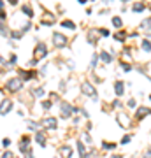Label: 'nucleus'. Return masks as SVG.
Listing matches in <instances>:
<instances>
[{"instance_id":"obj_1","label":"nucleus","mask_w":151,"mask_h":158,"mask_svg":"<svg viewBox=\"0 0 151 158\" xmlns=\"http://www.w3.org/2000/svg\"><path fill=\"white\" fill-rule=\"evenodd\" d=\"M116 120H118V123H120V127H123V128H130L132 125V121H130V118H128V114L127 113H123V111H120L118 114H116Z\"/></svg>"},{"instance_id":"obj_2","label":"nucleus","mask_w":151,"mask_h":158,"mask_svg":"<svg viewBox=\"0 0 151 158\" xmlns=\"http://www.w3.org/2000/svg\"><path fill=\"white\" fill-rule=\"evenodd\" d=\"M83 91H84L88 97H91L93 100L97 98V90L93 88V84H91V83H88V81H86V83H83Z\"/></svg>"},{"instance_id":"obj_3","label":"nucleus","mask_w":151,"mask_h":158,"mask_svg":"<svg viewBox=\"0 0 151 158\" xmlns=\"http://www.w3.org/2000/svg\"><path fill=\"white\" fill-rule=\"evenodd\" d=\"M151 114V109L150 107H139L137 111H135V120L137 121H141V120H144L146 116H150Z\"/></svg>"},{"instance_id":"obj_4","label":"nucleus","mask_w":151,"mask_h":158,"mask_svg":"<svg viewBox=\"0 0 151 158\" xmlns=\"http://www.w3.org/2000/svg\"><path fill=\"white\" fill-rule=\"evenodd\" d=\"M72 113H76V109L70 106V104H67V102H63L62 104V118H69Z\"/></svg>"},{"instance_id":"obj_5","label":"nucleus","mask_w":151,"mask_h":158,"mask_svg":"<svg viewBox=\"0 0 151 158\" xmlns=\"http://www.w3.org/2000/svg\"><path fill=\"white\" fill-rule=\"evenodd\" d=\"M46 53H47L46 46H44L42 42H39V44H37V47H35V60H40L42 56H46Z\"/></svg>"},{"instance_id":"obj_6","label":"nucleus","mask_w":151,"mask_h":158,"mask_svg":"<svg viewBox=\"0 0 151 158\" xmlns=\"http://www.w3.org/2000/svg\"><path fill=\"white\" fill-rule=\"evenodd\" d=\"M53 40H55V44H56L58 47H63V46H67V39H65L62 33H55V35H53Z\"/></svg>"},{"instance_id":"obj_7","label":"nucleus","mask_w":151,"mask_h":158,"mask_svg":"<svg viewBox=\"0 0 151 158\" xmlns=\"http://www.w3.org/2000/svg\"><path fill=\"white\" fill-rule=\"evenodd\" d=\"M114 93H116V97H123V93H125V83L123 81L114 83Z\"/></svg>"},{"instance_id":"obj_8","label":"nucleus","mask_w":151,"mask_h":158,"mask_svg":"<svg viewBox=\"0 0 151 158\" xmlns=\"http://www.w3.org/2000/svg\"><path fill=\"white\" fill-rule=\"evenodd\" d=\"M58 153H60V158H70L72 148H70V146H62V148L58 149Z\"/></svg>"},{"instance_id":"obj_9","label":"nucleus","mask_w":151,"mask_h":158,"mask_svg":"<svg viewBox=\"0 0 151 158\" xmlns=\"http://www.w3.org/2000/svg\"><path fill=\"white\" fill-rule=\"evenodd\" d=\"M42 125L46 127V128H56V118H46L44 121H42Z\"/></svg>"},{"instance_id":"obj_10","label":"nucleus","mask_w":151,"mask_h":158,"mask_svg":"<svg viewBox=\"0 0 151 158\" xmlns=\"http://www.w3.org/2000/svg\"><path fill=\"white\" fill-rule=\"evenodd\" d=\"M99 56H100V60H102L104 63H111V62H113V56H111V55H109L107 51H102V53H100Z\"/></svg>"},{"instance_id":"obj_11","label":"nucleus","mask_w":151,"mask_h":158,"mask_svg":"<svg viewBox=\"0 0 151 158\" xmlns=\"http://www.w3.org/2000/svg\"><path fill=\"white\" fill-rule=\"evenodd\" d=\"M144 9H146L144 2H135V4L132 5V11H134V12H141V11H144Z\"/></svg>"},{"instance_id":"obj_12","label":"nucleus","mask_w":151,"mask_h":158,"mask_svg":"<svg viewBox=\"0 0 151 158\" xmlns=\"http://www.w3.org/2000/svg\"><path fill=\"white\" fill-rule=\"evenodd\" d=\"M114 39H116V40H120V42H125V39H127V32H125V30L116 32V33H114Z\"/></svg>"},{"instance_id":"obj_13","label":"nucleus","mask_w":151,"mask_h":158,"mask_svg":"<svg viewBox=\"0 0 151 158\" xmlns=\"http://www.w3.org/2000/svg\"><path fill=\"white\" fill-rule=\"evenodd\" d=\"M141 47H142V51L151 53V42L148 40V39H142V40H141Z\"/></svg>"},{"instance_id":"obj_14","label":"nucleus","mask_w":151,"mask_h":158,"mask_svg":"<svg viewBox=\"0 0 151 158\" xmlns=\"http://www.w3.org/2000/svg\"><path fill=\"white\" fill-rule=\"evenodd\" d=\"M77 149H79V155L81 158H86V149H84V144L81 141H77Z\"/></svg>"},{"instance_id":"obj_15","label":"nucleus","mask_w":151,"mask_h":158,"mask_svg":"<svg viewBox=\"0 0 151 158\" xmlns=\"http://www.w3.org/2000/svg\"><path fill=\"white\" fill-rule=\"evenodd\" d=\"M9 88H11V90H19V88H21V83H19L18 79H12L11 84H9Z\"/></svg>"},{"instance_id":"obj_16","label":"nucleus","mask_w":151,"mask_h":158,"mask_svg":"<svg viewBox=\"0 0 151 158\" xmlns=\"http://www.w3.org/2000/svg\"><path fill=\"white\" fill-rule=\"evenodd\" d=\"M55 21V18L51 16V14H46V16H42V23H46V25H51Z\"/></svg>"},{"instance_id":"obj_17","label":"nucleus","mask_w":151,"mask_h":158,"mask_svg":"<svg viewBox=\"0 0 151 158\" xmlns=\"http://www.w3.org/2000/svg\"><path fill=\"white\" fill-rule=\"evenodd\" d=\"M37 142H39L40 146H44V144H46V135H44L42 132H39V134H37Z\"/></svg>"},{"instance_id":"obj_18","label":"nucleus","mask_w":151,"mask_h":158,"mask_svg":"<svg viewBox=\"0 0 151 158\" xmlns=\"http://www.w3.org/2000/svg\"><path fill=\"white\" fill-rule=\"evenodd\" d=\"M62 26H65V28H70V30H74V28H76V25H74L72 21H69V19L62 21Z\"/></svg>"},{"instance_id":"obj_19","label":"nucleus","mask_w":151,"mask_h":158,"mask_svg":"<svg viewBox=\"0 0 151 158\" xmlns=\"http://www.w3.org/2000/svg\"><path fill=\"white\" fill-rule=\"evenodd\" d=\"M114 148H116L114 142H106V141L102 142V149H114Z\"/></svg>"},{"instance_id":"obj_20","label":"nucleus","mask_w":151,"mask_h":158,"mask_svg":"<svg viewBox=\"0 0 151 158\" xmlns=\"http://www.w3.org/2000/svg\"><path fill=\"white\" fill-rule=\"evenodd\" d=\"M113 25H114L116 28H121V25H123V23H121V19H120L118 16H114V18H113Z\"/></svg>"},{"instance_id":"obj_21","label":"nucleus","mask_w":151,"mask_h":158,"mask_svg":"<svg viewBox=\"0 0 151 158\" xmlns=\"http://www.w3.org/2000/svg\"><path fill=\"white\" fill-rule=\"evenodd\" d=\"M23 12H25L26 16H32V14H33V11H32V7H28V5H25V7H23Z\"/></svg>"},{"instance_id":"obj_22","label":"nucleus","mask_w":151,"mask_h":158,"mask_svg":"<svg viewBox=\"0 0 151 158\" xmlns=\"http://www.w3.org/2000/svg\"><path fill=\"white\" fill-rule=\"evenodd\" d=\"M121 67H123V70H125V72H130V70H132V65H130V63L121 62Z\"/></svg>"},{"instance_id":"obj_23","label":"nucleus","mask_w":151,"mask_h":158,"mask_svg":"<svg viewBox=\"0 0 151 158\" xmlns=\"http://www.w3.org/2000/svg\"><path fill=\"white\" fill-rule=\"evenodd\" d=\"M132 141V135L128 134V135H123V139H121V144H128Z\"/></svg>"},{"instance_id":"obj_24","label":"nucleus","mask_w":151,"mask_h":158,"mask_svg":"<svg viewBox=\"0 0 151 158\" xmlns=\"http://www.w3.org/2000/svg\"><path fill=\"white\" fill-rule=\"evenodd\" d=\"M33 93H35L37 97H44V90H42V88H37V90H33Z\"/></svg>"},{"instance_id":"obj_25","label":"nucleus","mask_w":151,"mask_h":158,"mask_svg":"<svg viewBox=\"0 0 151 158\" xmlns=\"http://www.w3.org/2000/svg\"><path fill=\"white\" fill-rule=\"evenodd\" d=\"M127 106H128V107H130V109H134V107H135V100H134V98H130V100H128V104H127Z\"/></svg>"},{"instance_id":"obj_26","label":"nucleus","mask_w":151,"mask_h":158,"mask_svg":"<svg viewBox=\"0 0 151 158\" xmlns=\"http://www.w3.org/2000/svg\"><path fill=\"white\" fill-rule=\"evenodd\" d=\"M142 158H151V149H148V151H144V155H142Z\"/></svg>"},{"instance_id":"obj_27","label":"nucleus","mask_w":151,"mask_h":158,"mask_svg":"<svg viewBox=\"0 0 151 158\" xmlns=\"http://www.w3.org/2000/svg\"><path fill=\"white\" fill-rule=\"evenodd\" d=\"M83 139H84L86 142H91V139H90V135H88V134H83Z\"/></svg>"},{"instance_id":"obj_28","label":"nucleus","mask_w":151,"mask_h":158,"mask_svg":"<svg viewBox=\"0 0 151 158\" xmlns=\"http://www.w3.org/2000/svg\"><path fill=\"white\" fill-rule=\"evenodd\" d=\"M42 107H44V109H49V107H51V102H44Z\"/></svg>"},{"instance_id":"obj_29","label":"nucleus","mask_w":151,"mask_h":158,"mask_svg":"<svg viewBox=\"0 0 151 158\" xmlns=\"http://www.w3.org/2000/svg\"><path fill=\"white\" fill-rule=\"evenodd\" d=\"M100 35H104V37H107V35H109V32H107V30H100Z\"/></svg>"},{"instance_id":"obj_30","label":"nucleus","mask_w":151,"mask_h":158,"mask_svg":"<svg viewBox=\"0 0 151 158\" xmlns=\"http://www.w3.org/2000/svg\"><path fill=\"white\" fill-rule=\"evenodd\" d=\"M111 158H123V157H121V155H113Z\"/></svg>"},{"instance_id":"obj_31","label":"nucleus","mask_w":151,"mask_h":158,"mask_svg":"<svg viewBox=\"0 0 151 158\" xmlns=\"http://www.w3.org/2000/svg\"><path fill=\"white\" fill-rule=\"evenodd\" d=\"M9 2H11V4H16V2H18V0H9Z\"/></svg>"},{"instance_id":"obj_32","label":"nucleus","mask_w":151,"mask_h":158,"mask_svg":"<svg viewBox=\"0 0 151 158\" xmlns=\"http://www.w3.org/2000/svg\"><path fill=\"white\" fill-rule=\"evenodd\" d=\"M79 2H81V4H84V2H86V0H79Z\"/></svg>"},{"instance_id":"obj_33","label":"nucleus","mask_w":151,"mask_h":158,"mask_svg":"<svg viewBox=\"0 0 151 158\" xmlns=\"http://www.w3.org/2000/svg\"><path fill=\"white\" fill-rule=\"evenodd\" d=\"M150 100H151V95H150Z\"/></svg>"}]
</instances>
